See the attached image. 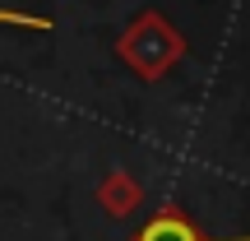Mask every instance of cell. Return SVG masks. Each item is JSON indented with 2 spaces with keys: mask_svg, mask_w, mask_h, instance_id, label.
Instances as JSON below:
<instances>
[{
  "mask_svg": "<svg viewBox=\"0 0 250 241\" xmlns=\"http://www.w3.org/2000/svg\"><path fill=\"white\" fill-rule=\"evenodd\" d=\"M139 241H204V237H199L195 227L186 223V218H176V214H162V218H153V223L139 232Z\"/></svg>",
  "mask_w": 250,
  "mask_h": 241,
  "instance_id": "6da1fadb",
  "label": "cell"
},
{
  "mask_svg": "<svg viewBox=\"0 0 250 241\" xmlns=\"http://www.w3.org/2000/svg\"><path fill=\"white\" fill-rule=\"evenodd\" d=\"M0 23H14V28H46V19H33V14H9V9H0Z\"/></svg>",
  "mask_w": 250,
  "mask_h": 241,
  "instance_id": "7a4b0ae2",
  "label": "cell"
}]
</instances>
